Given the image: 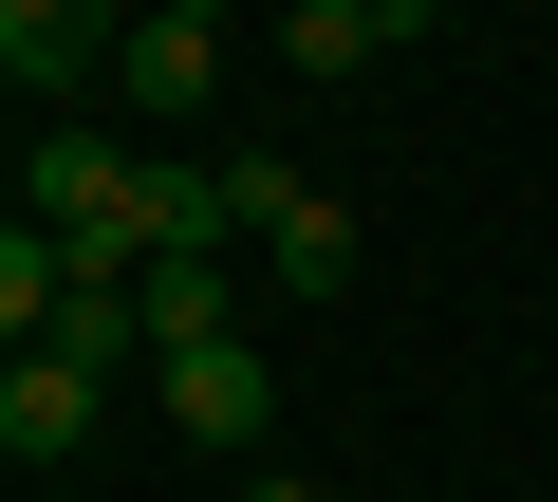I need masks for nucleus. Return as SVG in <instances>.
I'll return each mask as SVG.
<instances>
[{
	"instance_id": "f257e3e1",
	"label": "nucleus",
	"mask_w": 558,
	"mask_h": 502,
	"mask_svg": "<svg viewBox=\"0 0 558 502\" xmlns=\"http://www.w3.org/2000/svg\"><path fill=\"white\" fill-rule=\"evenodd\" d=\"M223 205H242L260 298H336V280H354V205H336L299 149H223Z\"/></svg>"
},
{
	"instance_id": "f03ea898",
	"label": "nucleus",
	"mask_w": 558,
	"mask_h": 502,
	"mask_svg": "<svg viewBox=\"0 0 558 502\" xmlns=\"http://www.w3.org/2000/svg\"><path fill=\"white\" fill-rule=\"evenodd\" d=\"M149 391H168V428H186V446H260V428H279V372H260V335L149 354Z\"/></svg>"
},
{
	"instance_id": "7ed1b4c3",
	"label": "nucleus",
	"mask_w": 558,
	"mask_h": 502,
	"mask_svg": "<svg viewBox=\"0 0 558 502\" xmlns=\"http://www.w3.org/2000/svg\"><path fill=\"white\" fill-rule=\"evenodd\" d=\"M112 38H131L112 0H0V94H38V112H57V94L112 75Z\"/></svg>"
},
{
	"instance_id": "20e7f679",
	"label": "nucleus",
	"mask_w": 558,
	"mask_h": 502,
	"mask_svg": "<svg viewBox=\"0 0 558 502\" xmlns=\"http://www.w3.org/2000/svg\"><path fill=\"white\" fill-rule=\"evenodd\" d=\"M112 94L131 112H205L223 94V0H149V20L112 38Z\"/></svg>"
},
{
	"instance_id": "39448f33",
	"label": "nucleus",
	"mask_w": 558,
	"mask_h": 502,
	"mask_svg": "<svg viewBox=\"0 0 558 502\" xmlns=\"http://www.w3.org/2000/svg\"><path fill=\"white\" fill-rule=\"evenodd\" d=\"M131 298H149V354H205V335H242V242H168Z\"/></svg>"
},
{
	"instance_id": "423d86ee",
	"label": "nucleus",
	"mask_w": 558,
	"mask_h": 502,
	"mask_svg": "<svg viewBox=\"0 0 558 502\" xmlns=\"http://www.w3.org/2000/svg\"><path fill=\"white\" fill-rule=\"evenodd\" d=\"M94 391H112V372L20 354V372H0V446H20V465H75V446H94Z\"/></svg>"
},
{
	"instance_id": "0eeeda50",
	"label": "nucleus",
	"mask_w": 558,
	"mask_h": 502,
	"mask_svg": "<svg viewBox=\"0 0 558 502\" xmlns=\"http://www.w3.org/2000/svg\"><path fill=\"white\" fill-rule=\"evenodd\" d=\"M391 38H428V0H299V20H279V57H299L317 94H336V75H373Z\"/></svg>"
},
{
	"instance_id": "6e6552de",
	"label": "nucleus",
	"mask_w": 558,
	"mask_h": 502,
	"mask_svg": "<svg viewBox=\"0 0 558 502\" xmlns=\"http://www.w3.org/2000/svg\"><path fill=\"white\" fill-rule=\"evenodd\" d=\"M242 502H317V483H299V465H260V483H242Z\"/></svg>"
},
{
	"instance_id": "1a4fd4ad",
	"label": "nucleus",
	"mask_w": 558,
	"mask_h": 502,
	"mask_svg": "<svg viewBox=\"0 0 558 502\" xmlns=\"http://www.w3.org/2000/svg\"><path fill=\"white\" fill-rule=\"evenodd\" d=\"M131 20H149V0H131Z\"/></svg>"
}]
</instances>
